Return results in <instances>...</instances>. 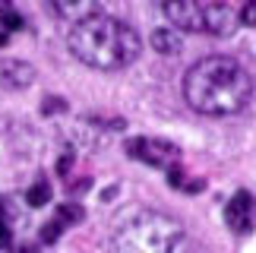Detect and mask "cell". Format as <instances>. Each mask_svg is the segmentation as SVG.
I'll use <instances>...</instances> for the list:
<instances>
[{
  "instance_id": "obj_1",
  "label": "cell",
  "mask_w": 256,
  "mask_h": 253,
  "mask_svg": "<svg viewBox=\"0 0 256 253\" xmlns=\"http://www.w3.org/2000/svg\"><path fill=\"white\" fill-rule=\"evenodd\" d=\"M253 95V76L240 60L228 54H212L196 60L184 76V98L196 114L231 118L247 108Z\"/></svg>"
},
{
  "instance_id": "obj_2",
  "label": "cell",
  "mask_w": 256,
  "mask_h": 253,
  "mask_svg": "<svg viewBox=\"0 0 256 253\" xmlns=\"http://www.w3.org/2000/svg\"><path fill=\"white\" fill-rule=\"evenodd\" d=\"M66 44H70L76 60H82L92 70H104V73L130 66L142 51L136 28L114 16H104V13L76 22L70 28V35H66Z\"/></svg>"
},
{
  "instance_id": "obj_3",
  "label": "cell",
  "mask_w": 256,
  "mask_h": 253,
  "mask_svg": "<svg viewBox=\"0 0 256 253\" xmlns=\"http://www.w3.org/2000/svg\"><path fill=\"white\" fill-rule=\"evenodd\" d=\"M186 231L177 218L155 209H140L117 225L111 238L114 253H186Z\"/></svg>"
},
{
  "instance_id": "obj_4",
  "label": "cell",
  "mask_w": 256,
  "mask_h": 253,
  "mask_svg": "<svg viewBox=\"0 0 256 253\" xmlns=\"http://www.w3.org/2000/svg\"><path fill=\"white\" fill-rule=\"evenodd\" d=\"M124 149L130 158L149 164V168H162V171H168L180 162V149L168 140H158V136H133V140H126Z\"/></svg>"
},
{
  "instance_id": "obj_5",
  "label": "cell",
  "mask_w": 256,
  "mask_h": 253,
  "mask_svg": "<svg viewBox=\"0 0 256 253\" xmlns=\"http://www.w3.org/2000/svg\"><path fill=\"white\" fill-rule=\"evenodd\" d=\"M171 28L177 32H202V4L200 0H162Z\"/></svg>"
},
{
  "instance_id": "obj_6",
  "label": "cell",
  "mask_w": 256,
  "mask_h": 253,
  "mask_svg": "<svg viewBox=\"0 0 256 253\" xmlns=\"http://www.w3.org/2000/svg\"><path fill=\"white\" fill-rule=\"evenodd\" d=\"M42 4L48 6V13H51L54 19L76 26V22H82V19H88V16H98L108 0H42Z\"/></svg>"
},
{
  "instance_id": "obj_7",
  "label": "cell",
  "mask_w": 256,
  "mask_h": 253,
  "mask_svg": "<svg viewBox=\"0 0 256 253\" xmlns=\"http://www.w3.org/2000/svg\"><path fill=\"white\" fill-rule=\"evenodd\" d=\"M234 28H238V13L228 4H202V32L224 38Z\"/></svg>"
},
{
  "instance_id": "obj_8",
  "label": "cell",
  "mask_w": 256,
  "mask_h": 253,
  "mask_svg": "<svg viewBox=\"0 0 256 253\" xmlns=\"http://www.w3.org/2000/svg\"><path fill=\"white\" fill-rule=\"evenodd\" d=\"M224 222H228L231 231H247L253 222V196L247 190H238L224 206Z\"/></svg>"
},
{
  "instance_id": "obj_9",
  "label": "cell",
  "mask_w": 256,
  "mask_h": 253,
  "mask_svg": "<svg viewBox=\"0 0 256 253\" xmlns=\"http://www.w3.org/2000/svg\"><path fill=\"white\" fill-rule=\"evenodd\" d=\"M35 82V66L26 60H0V86L4 89H28Z\"/></svg>"
},
{
  "instance_id": "obj_10",
  "label": "cell",
  "mask_w": 256,
  "mask_h": 253,
  "mask_svg": "<svg viewBox=\"0 0 256 253\" xmlns=\"http://www.w3.org/2000/svg\"><path fill=\"white\" fill-rule=\"evenodd\" d=\"M149 42H152L155 51L164 54V57H174V54H180V51H184V38H180V32H177V28H171V26L155 28Z\"/></svg>"
},
{
  "instance_id": "obj_11",
  "label": "cell",
  "mask_w": 256,
  "mask_h": 253,
  "mask_svg": "<svg viewBox=\"0 0 256 253\" xmlns=\"http://www.w3.org/2000/svg\"><path fill=\"white\" fill-rule=\"evenodd\" d=\"M168 184H171L174 190H186V193H200L206 187V180H200V178L190 180V174H184L177 164H174V168H168Z\"/></svg>"
},
{
  "instance_id": "obj_12",
  "label": "cell",
  "mask_w": 256,
  "mask_h": 253,
  "mask_svg": "<svg viewBox=\"0 0 256 253\" xmlns=\"http://www.w3.org/2000/svg\"><path fill=\"white\" fill-rule=\"evenodd\" d=\"M26 202L28 206H44V202H51V184L48 180H35L32 187H28V193H26Z\"/></svg>"
},
{
  "instance_id": "obj_13",
  "label": "cell",
  "mask_w": 256,
  "mask_h": 253,
  "mask_svg": "<svg viewBox=\"0 0 256 253\" xmlns=\"http://www.w3.org/2000/svg\"><path fill=\"white\" fill-rule=\"evenodd\" d=\"M54 218H60L64 225H76V222H82V218H86V212H82L80 202H60Z\"/></svg>"
},
{
  "instance_id": "obj_14",
  "label": "cell",
  "mask_w": 256,
  "mask_h": 253,
  "mask_svg": "<svg viewBox=\"0 0 256 253\" xmlns=\"http://www.w3.org/2000/svg\"><path fill=\"white\" fill-rule=\"evenodd\" d=\"M64 228H66V225H64V222H60V218H54V222H48V225L42 228V240H44V244H54V240H57V238H60V234H64Z\"/></svg>"
},
{
  "instance_id": "obj_15",
  "label": "cell",
  "mask_w": 256,
  "mask_h": 253,
  "mask_svg": "<svg viewBox=\"0 0 256 253\" xmlns=\"http://www.w3.org/2000/svg\"><path fill=\"white\" fill-rule=\"evenodd\" d=\"M60 111H66V102L60 98V95H51V98H44L42 114H60Z\"/></svg>"
},
{
  "instance_id": "obj_16",
  "label": "cell",
  "mask_w": 256,
  "mask_h": 253,
  "mask_svg": "<svg viewBox=\"0 0 256 253\" xmlns=\"http://www.w3.org/2000/svg\"><path fill=\"white\" fill-rule=\"evenodd\" d=\"M240 22H244V26H256V0H247V4H244Z\"/></svg>"
},
{
  "instance_id": "obj_17",
  "label": "cell",
  "mask_w": 256,
  "mask_h": 253,
  "mask_svg": "<svg viewBox=\"0 0 256 253\" xmlns=\"http://www.w3.org/2000/svg\"><path fill=\"white\" fill-rule=\"evenodd\" d=\"M70 164H73V152H66L64 158H60V164H57V171H60V174H66V171H70Z\"/></svg>"
},
{
  "instance_id": "obj_18",
  "label": "cell",
  "mask_w": 256,
  "mask_h": 253,
  "mask_svg": "<svg viewBox=\"0 0 256 253\" xmlns=\"http://www.w3.org/2000/svg\"><path fill=\"white\" fill-rule=\"evenodd\" d=\"M10 222V206H6V200L0 196V225H6Z\"/></svg>"
},
{
  "instance_id": "obj_19",
  "label": "cell",
  "mask_w": 256,
  "mask_h": 253,
  "mask_svg": "<svg viewBox=\"0 0 256 253\" xmlns=\"http://www.w3.org/2000/svg\"><path fill=\"white\" fill-rule=\"evenodd\" d=\"M10 13H13V4H10V0H0V22H4Z\"/></svg>"
}]
</instances>
